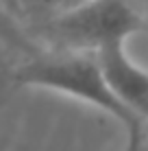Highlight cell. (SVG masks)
I'll return each mask as SVG.
<instances>
[{
    "instance_id": "1",
    "label": "cell",
    "mask_w": 148,
    "mask_h": 151,
    "mask_svg": "<svg viewBox=\"0 0 148 151\" xmlns=\"http://www.w3.org/2000/svg\"><path fill=\"white\" fill-rule=\"evenodd\" d=\"M13 77L20 86H39L48 90H57L61 94H70L79 101L91 103L98 110L120 121L126 132L133 127L146 125L115 96L107 81L98 55L94 50H72V48H55L44 55L28 59L18 66Z\"/></svg>"
},
{
    "instance_id": "2",
    "label": "cell",
    "mask_w": 148,
    "mask_h": 151,
    "mask_svg": "<svg viewBox=\"0 0 148 151\" xmlns=\"http://www.w3.org/2000/svg\"><path fill=\"white\" fill-rule=\"evenodd\" d=\"M142 29V15L133 0H87L72 9L52 13L44 35L55 48L98 50L124 42Z\"/></svg>"
},
{
    "instance_id": "3",
    "label": "cell",
    "mask_w": 148,
    "mask_h": 151,
    "mask_svg": "<svg viewBox=\"0 0 148 151\" xmlns=\"http://www.w3.org/2000/svg\"><path fill=\"white\" fill-rule=\"evenodd\" d=\"M96 55L115 96L148 123V72L126 55L124 42L107 44L96 50Z\"/></svg>"
},
{
    "instance_id": "4",
    "label": "cell",
    "mask_w": 148,
    "mask_h": 151,
    "mask_svg": "<svg viewBox=\"0 0 148 151\" xmlns=\"http://www.w3.org/2000/svg\"><path fill=\"white\" fill-rule=\"evenodd\" d=\"M126 151H148L144 145V125L142 127L129 129V142H126Z\"/></svg>"
},
{
    "instance_id": "5",
    "label": "cell",
    "mask_w": 148,
    "mask_h": 151,
    "mask_svg": "<svg viewBox=\"0 0 148 151\" xmlns=\"http://www.w3.org/2000/svg\"><path fill=\"white\" fill-rule=\"evenodd\" d=\"M42 7L50 9L52 13H59V11H65V9H72L76 4H83L87 2V0H37Z\"/></svg>"
},
{
    "instance_id": "6",
    "label": "cell",
    "mask_w": 148,
    "mask_h": 151,
    "mask_svg": "<svg viewBox=\"0 0 148 151\" xmlns=\"http://www.w3.org/2000/svg\"><path fill=\"white\" fill-rule=\"evenodd\" d=\"M142 4H144V9H146V13H148V0H142Z\"/></svg>"
}]
</instances>
